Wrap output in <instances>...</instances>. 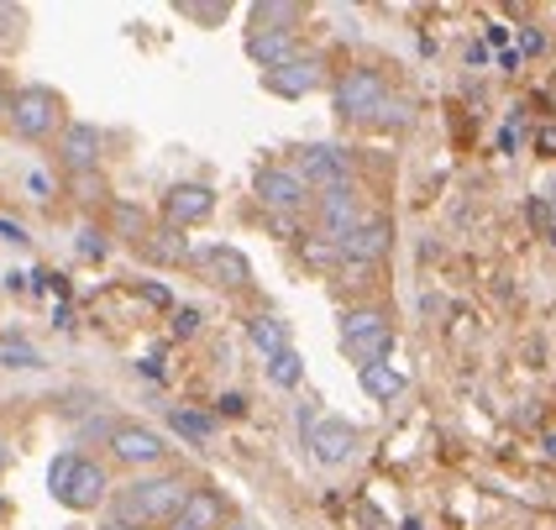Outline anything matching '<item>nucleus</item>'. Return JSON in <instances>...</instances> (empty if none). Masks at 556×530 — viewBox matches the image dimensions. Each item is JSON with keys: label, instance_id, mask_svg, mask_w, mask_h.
<instances>
[{"label": "nucleus", "instance_id": "obj_1", "mask_svg": "<svg viewBox=\"0 0 556 530\" xmlns=\"http://www.w3.org/2000/svg\"><path fill=\"white\" fill-rule=\"evenodd\" d=\"M189 494H194V483H189L185 472H148V478L126 483L122 494H111L116 526H126V530L131 526H174Z\"/></svg>", "mask_w": 556, "mask_h": 530}, {"label": "nucleus", "instance_id": "obj_2", "mask_svg": "<svg viewBox=\"0 0 556 530\" xmlns=\"http://www.w3.org/2000/svg\"><path fill=\"white\" fill-rule=\"evenodd\" d=\"M48 489H53V500L63 509H74V515H90L100 504H111V478L105 468L85 457V452H59L53 457V468H48Z\"/></svg>", "mask_w": 556, "mask_h": 530}, {"label": "nucleus", "instance_id": "obj_3", "mask_svg": "<svg viewBox=\"0 0 556 530\" xmlns=\"http://www.w3.org/2000/svg\"><path fill=\"white\" fill-rule=\"evenodd\" d=\"M5 122H11V131L22 142H48V137H59L68 126L63 122V94L48 90V85H22V90H11Z\"/></svg>", "mask_w": 556, "mask_h": 530}, {"label": "nucleus", "instance_id": "obj_4", "mask_svg": "<svg viewBox=\"0 0 556 530\" xmlns=\"http://www.w3.org/2000/svg\"><path fill=\"white\" fill-rule=\"evenodd\" d=\"M331 100H337V116H341V122H383V111L394 105L389 79H383L378 68H368V63H352V68H341V79H337V90H331Z\"/></svg>", "mask_w": 556, "mask_h": 530}, {"label": "nucleus", "instance_id": "obj_5", "mask_svg": "<svg viewBox=\"0 0 556 530\" xmlns=\"http://www.w3.org/2000/svg\"><path fill=\"white\" fill-rule=\"evenodd\" d=\"M341 352L368 368V363H383L394 352V320L389 311H372V305H357V311L341 315Z\"/></svg>", "mask_w": 556, "mask_h": 530}, {"label": "nucleus", "instance_id": "obj_6", "mask_svg": "<svg viewBox=\"0 0 556 530\" xmlns=\"http://www.w3.org/2000/svg\"><path fill=\"white\" fill-rule=\"evenodd\" d=\"M252 194H257V205H263L268 216H300L309 200H315V189H309L289 163H268V168H257Z\"/></svg>", "mask_w": 556, "mask_h": 530}, {"label": "nucleus", "instance_id": "obj_7", "mask_svg": "<svg viewBox=\"0 0 556 530\" xmlns=\"http://www.w3.org/2000/svg\"><path fill=\"white\" fill-rule=\"evenodd\" d=\"M111 457L122 463V468H163V457H168V441H163V431H153V426H142V420H116L111 426Z\"/></svg>", "mask_w": 556, "mask_h": 530}, {"label": "nucleus", "instance_id": "obj_8", "mask_svg": "<svg viewBox=\"0 0 556 530\" xmlns=\"http://www.w3.org/2000/svg\"><path fill=\"white\" fill-rule=\"evenodd\" d=\"M394 248V220L389 216H363L346 237H341V263L346 268H372V263H383Z\"/></svg>", "mask_w": 556, "mask_h": 530}, {"label": "nucleus", "instance_id": "obj_9", "mask_svg": "<svg viewBox=\"0 0 556 530\" xmlns=\"http://www.w3.org/2000/svg\"><path fill=\"white\" fill-rule=\"evenodd\" d=\"M305 446L320 468H341V463L357 452V426L341 420V415H315L305 426Z\"/></svg>", "mask_w": 556, "mask_h": 530}, {"label": "nucleus", "instance_id": "obj_10", "mask_svg": "<svg viewBox=\"0 0 556 530\" xmlns=\"http://www.w3.org/2000/svg\"><path fill=\"white\" fill-rule=\"evenodd\" d=\"M294 174H300L315 194H320V189H331V185L357 179V174H352V157L341 153L337 142H309V148H300V153H294Z\"/></svg>", "mask_w": 556, "mask_h": 530}, {"label": "nucleus", "instance_id": "obj_11", "mask_svg": "<svg viewBox=\"0 0 556 530\" xmlns=\"http://www.w3.org/2000/svg\"><path fill=\"white\" fill-rule=\"evenodd\" d=\"M315 216H320V231H326L331 242H341L357 220L368 216V211H363V189H357V179L320 189V194H315Z\"/></svg>", "mask_w": 556, "mask_h": 530}, {"label": "nucleus", "instance_id": "obj_12", "mask_svg": "<svg viewBox=\"0 0 556 530\" xmlns=\"http://www.w3.org/2000/svg\"><path fill=\"white\" fill-rule=\"evenodd\" d=\"M216 216V189L200 185V179H185V185H168L163 189V220L168 226H200V220Z\"/></svg>", "mask_w": 556, "mask_h": 530}, {"label": "nucleus", "instance_id": "obj_13", "mask_svg": "<svg viewBox=\"0 0 556 530\" xmlns=\"http://www.w3.org/2000/svg\"><path fill=\"white\" fill-rule=\"evenodd\" d=\"M326 85V59L320 53H300L294 63H283L274 74H263V90L278 94V100H305Z\"/></svg>", "mask_w": 556, "mask_h": 530}, {"label": "nucleus", "instance_id": "obj_14", "mask_svg": "<svg viewBox=\"0 0 556 530\" xmlns=\"http://www.w3.org/2000/svg\"><path fill=\"white\" fill-rule=\"evenodd\" d=\"M194 263H200V274L220 289H248L252 283V263L242 248H231V242H211L205 252H194Z\"/></svg>", "mask_w": 556, "mask_h": 530}, {"label": "nucleus", "instance_id": "obj_15", "mask_svg": "<svg viewBox=\"0 0 556 530\" xmlns=\"http://www.w3.org/2000/svg\"><path fill=\"white\" fill-rule=\"evenodd\" d=\"M100 148H105V137H100L90 122H68L59 131V163L68 168V174H94Z\"/></svg>", "mask_w": 556, "mask_h": 530}, {"label": "nucleus", "instance_id": "obj_16", "mask_svg": "<svg viewBox=\"0 0 556 530\" xmlns=\"http://www.w3.org/2000/svg\"><path fill=\"white\" fill-rule=\"evenodd\" d=\"M248 59L263 74H274V68L300 59V31H248Z\"/></svg>", "mask_w": 556, "mask_h": 530}, {"label": "nucleus", "instance_id": "obj_17", "mask_svg": "<svg viewBox=\"0 0 556 530\" xmlns=\"http://www.w3.org/2000/svg\"><path fill=\"white\" fill-rule=\"evenodd\" d=\"M220 526H226V500L216 489H194L185 509H179V520H174V530H220Z\"/></svg>", "mask_w": 556, "mask_h": 530}, {"label": "nucleus", "instance_id": "obj_18", "mask_svg": "<svg viewBox=\"0 0 556 530\" xmlns=\"http://www.w3.org/2000/svg\"><path fill=\"white\" fill-rule=\"evenodd\" d=\"M305 5L300 0H257L248 5V31H300Z\"/></svg>", "mask_w": 556, "mask_h": 530}, {"label": "nucleus", "instance_id": "obj_19", "mask_svg": "<svg viewBox=\"0 0 556 530\" xmlns=\"http://www.w3.org/2000/svg\"><path fill=\"white\" fill-rule=\"evenodd\" d=\"M248 342L257 346L263 357H278V352L289 346V320H278V315H268V311L248 315Z\"/></svg>", "mask_w": 556, "mask_h": 530}, {"label": "nucleus", "instance_id": "obj_20", "mask_svg": "<svg viewBox=\"0 0 556 530\" xmlns=\"http://www.w3.org/2000/svg\"><path fill=\"white\" fill-rule=\"evenodd\" d=\"M168 426L179 431L185 441H194V446H205V441H216V431H220V420L211 415V409H189V405H179V409H168Z\"/></svg>", "mask_w": 556, "mask_h": 530}, {"label": "nucleus", "instance_id": "obj_21", "mask_svg": "<svg viewBox=\"0 0 556 530\" xmlns=\"http://www.w3.org/2000/svg\"><path fill=\"white\" fill-rule=\"evenodd\" d=\"M357 383H363V394H372L378 405H389V400H400L404 394V374L400 368H389V363H368V368H357Z\"/></svg>", "mask_w": 556, "mask_h": 530}, {"label": "nucleus", "instance_id": "obj_22", "mask_svg": "<svg viewBox=\"0 0 556 530\" xmlns=\"http://www.w3.org/2000/svg\"><path fill=\"white\" fill-rule=\"evenodd\" d=\"M137 248L148 252L153 263H185V257H189V242L179 237V226H163V231H148V237H142Z\"/></svg>", "mask_w": 556, "mask_h": 530}, {"label": "nucleus", "instance_id": "obj_23", "mask_svg": "<svg viewBox=\"0 0 556 530\" xmlns=\"http://www.w3.org/2000/svg\"><path fill=\"white\" fill-rule=\"evenodd\" d=\"M300 257H305L309 268H326V274H331L341 263V242H331L326 231H305V237H300Z\"/></svg>", "mask_w": 556, "mask_h": 530}, {"label": "nucleus", "instance_id": "obj_24", "mask_svg": "<svg viewBox=\"0 0 556 530\" xmlns=\"http://www.w3.org/2000/svg\"><path fill=\"white\" fill-rule=\"evenodd\" d=\"M268 383H274V389H300V383H305V357H300L294 346H283L278 357H268Z\"/></svg>", "mask_w": 556, "mask_h": 530}, {"label": "nucleus", "instance_id": "obj_25", "mask_svg": "<svg viewBox=\"0 0 556 530\" xmlns=\"http://www.w3.org/2000/svg\"><path fill=\"white\" fill-rule=\"evenodd\" d=\"M179 16H189V22H226V16H231V5H226V0H211V5L185 0V5H179Z\"/></svg>", "mask_w": 556, "mask_h": 530}, {"label": "nucleus", "instance_id": "obj_26", "mask_svg": "<svg viewBox=\"0 0 556 530\" xmlns=\"http://www.w3.org/2000/svg\"><path fill=\"white\" fill-rule=\"evenodd\" d=\"M116 226H122L131 242H142V237H148V216H142L137 205H116Z\"/></svg>", "mask_w": 556, "mask_h": 530}, {"label": "nucleus", "instance_id": "obj_27", "mask_svg": "<svg viewBox=\"0 0 556 530\" xmlns=\"http://www.w3.org/2000/svg\"><path fill=\"white\" fill-rule=\"evenodd\" d=\"M74 248H79V257H85V263H100V257H105V231L79 226V242H74Z\"/></svg>", "mask_w": 556, "mask_h": 530}, {"label": "nucleus", "instance_id": "obj_28", "mask_svg": "<svg viewBox=\"0 0 556 530\" xmlns=\"http://www.w3.org/2000/svg\"><path fill=\"white\" fill-rule=\"evenodd\" d=\"M0 363H5V368H37V352L22 342H5L0 346Z\"/></svg>", "mask_w": 556, "mask_h": 530}, {"label": "nucleus", "instance_id": "obj_29", "mask_svg": "<svg viewBox=\"0 0 556 530\" xmlns=\"http://www.w3.org/2000/svg\"><path fill=\"white\" fill-rule=\"evenodd\" d=\"M137 294H142L148 305H157V311H174V294H168V283H137Z\"/></svg>", "mask_w": 556, "mask_h": 530}, {"label": "nucleus", "instance_id": "obj_30", "mask_svg": "<svg viewBox=\"0 0 556 530\" xmlns=\"http://www.w3.org/2000/svg\"><path fill=\"white\" fill-rule=\"evenodd\" d=\"M194 331H200V311H194V305H179V311H174V337H194Z\"/></svg>", "mask_w": 556, "mask_h": 530}, {"label": "nucleus", "instance_id": "obj_31", "mask_svg": "<svg viewBox=\"0 0 556 530\" xmlns=\"http://www.w3.org/2000/svg\"><path fill=\"white\" fill-rule=\"evenodd\" d=\"M535 153H541V157H556V122H541V126H535Z\"/></svg>", "mask_w": 556, "mask_h": 530}, {"label": "nucleus", "instance_id": "obj_32", "mask_svg": "<svg viewBox=\"0 0 556 530\" xmlns=\"http://www.w3.org/2000/svg\"><path fill=\"white\" fill-rule=\"evenodd\" d=\"M520 53H526V59L546 53V31H541V27H526V31H520Z\"/></svg>", "mask_w": 556, "mask_h": 530}, {"label": "nucleus", "instance_id": "obj_33", "mask_svg": "<svg viewBox=\"0 0 556 530\" xmlns=\"http://www.w3.org/2000/svg\"><path fill=\"white\" fill-rule=\"evenodd\" d=\"M74 189H79V200H100V194H105L100 174H74Z\"/></svg>", "mask_w": 556, "mask_h": 530}, {"label": "nucleus", "instance_id": "obj_34", "mask_svg": "<svg viewBox=\"0 0 556 530\" xmlns=\"http://www.w3.org/2000/svg\"><path fill=\"white\" fill-rule=\"evenodd\" d=\"M27 189H31V200H53V179L48 174H27Z\"/></svg>", "mask_w": 556, "mask_h": 530}, {"label": "nucleus", "instance_id": "obj_35", "mask_svg": "<svg viewBox=\"0 0 556 530\" xmlns=\"http://www.w3.org/2000/svg\"><path fill=\"white\" fill-rule=\"evenodd\" d=\"M220 415H226V420L248 415V400H242V394H220Z\"/></svg>", "mask_w": 556, "mask_h": 530}, {"label": "nucleus", "instance_id": "obj_36", "mask_svg": "<svg viewBox=\"0 0 556 530\" xmlns=\"http://www.w3.org/2000/svg\"><path fill=\"white\" fill-rule=\"evenodd\" d=\"M0 242H27V226L22 220H0Z\"/></svg>", "mask_w": 556, "mask_h": 530}, {"label": "nucleus", "instance_id": "obj_37", "mask_svg": "<svg viewBox=\"0 0 556 530\" xmlns=\"http://www.w3.org/2000/svg\"><path fill=\"white\" fill-rule=\"evenodd\" d=\"M489 42H494V48H504V42H509V27H504V22H489Z\"/></svg>", "mask_w": 556, "mask_h": 530}, {"label": "nucleus", "instance_id": "obj_38", "mask_svg": "<svg viewBox=\"0 0 556 530\" xmlns=\"http://www.w3.org/2000/svg\"><path fill=\"white\" fill-rule=\"evenodd\" d=\"M546 211H556V179L546 185Z\"/></svg>", "mask_w": 556, "mask_h": 530}, {"label": "nucleus", "instance_id": "obj_39", "mask_svg": "<svg viewBox=\"0 0 556 530\" xmlns=\"http://www.w3.org/2000/svg\"><path fill=\"white\" fill-rule=\"evenodd\" d=\"M5 105H11V94H5V79H0V111H5Z\"/></svg>", "mask_w": 556, "mask_h": 530}, {"label": "nucleus", "instance_id": "obj_40", "mask_svg": "<svg viewBox=\"0 0 556 530\" xmlns=\"http://www.w3.org/2000/svg\"><path fill=\"white\" fill-rule=\"evenodd\" d=\"M404 530H426V526H420V520H404Z\"/></svg>", "mask_w": 556, "mask_h": 530}, {"label": "nucleus", "instance_id": "obj_41", "mask_svg": "<svg viewBox=\"0 0 556 530\" xmlns=\"http://www.w3.org/2000/svg\"><path fill=\"white\" fill-rule=\"evenodd\" d=\"M546 237H552V248H556V220H552V226H546Z\"/></svg>", "mask_w": 556, "mask_h": 530}, {"label": "nucleus", "instance_id": "obj_42", "mask_svg": "<svg viewBox=\"0 0 556 530\" xmlns=\"http://www.w3.org/2000/svg\"><path fill=\"white\" fill-rule=\"evenodd\" d=\"M546 452H552V457H556V437H546Z\"/></svg>", "mask_w": 556, "mask_h": 530}, {"label": "nucleus", "instance_id": "obj_43", "mask_svg": "<svg viewBox=\"0 0 556 530\" xmlns=\"http://www.w3.org/2000/svg\"><path fill=\"white\" fill-rule=\"evenodd\" d=\"M0 468H5V441H0Z\"/></svg>", "mask_w": 556, "mask_h": 530}, {"label": "nucleus", "instance_id": "obj_44", "mask_svg": "<svg viewBox=\"0 0 556 530\" xmlns=\"http://www.w3.org/2000/svg\"><path fill=\"white\" fill-rule=\"evenodd\" d=\"M237 530H263V526H237Z\"/></svg>", "mask_w": 556, "mask_h": 530}, {"label": "nucleus", "instance_id": "obj_45", "mask_svg": "<svg viewBox=\"0 0 556 530\" xmlns=\"http://www.w3.org/2000/svg\"><path fill=\"white\" fill-rule=\"evenodd\" d=\"M168 530H174V526H168Z\"/></svg>", "mask_w": 556, "mask_h": 530}]
</instances>
